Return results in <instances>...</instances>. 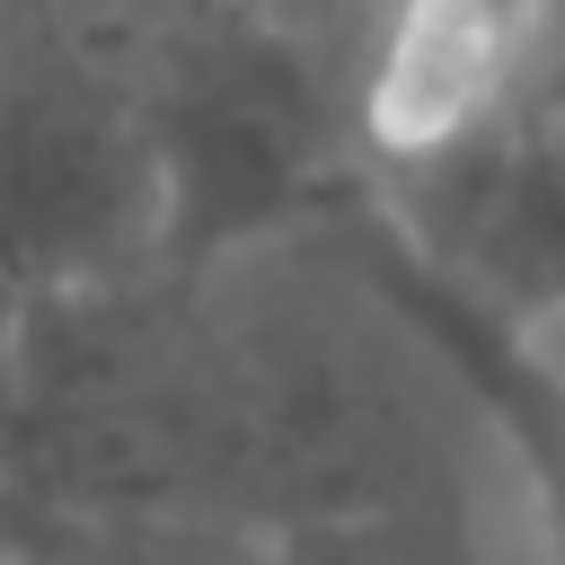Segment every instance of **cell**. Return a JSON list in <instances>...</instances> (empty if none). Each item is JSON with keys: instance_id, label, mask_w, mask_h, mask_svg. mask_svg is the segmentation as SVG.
Instances as JSON below:
<instances>
[{"instance_id": "1", "label": "cell", "mask_w": 565, "mask_h": 565, "mask_svg": "<svg viewBox=\"0 0 565 565\" xmlns=\"http://www.w3.org/2000/svg\"><path fill=\"white\" fill-rule=\"evenodd\" d=\"M141 97L159 168L150 265L168 274L318 238L362 194L344 35L282 0H177L168 18H141Z\"/></svg>"}, {"instance_id": "2", "label": "cell", "mask_w": 565, "mask_h": 565, "mask_svg": "<svg viewBox=\"0 0 565 565\" xmlns=\"http://www.w3.org/2000/svg\"><path fill=\"white\" fill-rule=\"evenodd\" d=\"M150 247L141 18L124 0H0V291L115 282Z\"/></svg>"}, {"instance_id": "3", "label": "cell", "mask_w": 565, "mask_h": 565, "mask_svg": "<svg viewBox=\"0 0 565 565\" xmlns=\"http://www.w3.org/2000/svg\"><path fill=\"white\" fill-rule=\"evenodd\" d=\"M318 247L441 362V380L459 388L477 441L503 450L539 556L565 565V362H556L547 344H530L486 291H468L459 274H441V265L371 203V185L318 230Z\"/></svg>"}, {"instance_id": "4", "label": "cell", "mask_w": 565, "mask_h": 565, "mask_svg": "<svg viewBox=\"0 0 565 565\" xmlns=\"http://www.w3.org/2000/svg\"><path fill=\"white\" fill-rule=\"evenodd\" d=\"M256 565H494V556L477 539L468 494H433V503L282 521V530H265Z\"/></svg>"}, {"instance_id": "5", "label": "cell", "mask_w": 565, "mask_h": 565, "mask_svg": "<svg viewBox=\"0 0 565 565\" xmlns=\"http://www.w3.org/2000/svg\"><path fill=\"white\" fill-rule=\"evenodd\" d=\"M265 530L238 512H97L44 565H256Z\"/></svg>"}, {"instance_id": "6", "label": "cell", "mask_w": 565, "mask_h": 565, "mask_svg": "<svg viewBox=\"0 0 565 565\" xmlns=\"http://www.w3.org/2000/svg\"><path fill=\"white\" fill-rule=\"evenodd\" d=\"M282 9H300L309 26H327V35H344L353 26V0H282Z\"/></svg>"}]
</instances>
